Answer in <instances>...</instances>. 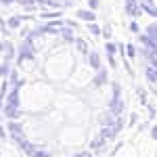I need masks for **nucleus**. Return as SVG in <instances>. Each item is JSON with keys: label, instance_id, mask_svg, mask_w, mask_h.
<instances>
[]
</instances>
